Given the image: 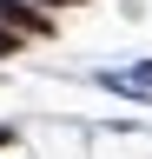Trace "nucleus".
I'll return each mask as SVG.
<instances>
[{
  "label": "nucleus",
  "mask_w": 152,
  "mask_h": 159,
  "mask_svg": "<svg viewBox=\"0 0 152 159\" xmlns=\"http://www.w3.org/2000/svg\"><path fill=\"white\" fill-rule=\"evenodd\" d=\"M0 27H13V33H20V40H27V33H46V20H40V13H33V7H27V0H0Z\"/></svg>",
  "instance_id": "obj_1"
},
{
  "label": "nucleus",
  "mask_w": 152,
  "mask_h": 159,
  "mask_svg": "<svg viewBox=\"0 0 152 159\" xmlns=\"http://www.w3.org/2000/svg\"><path fill=\"white\" fill-rule=\"evenodd\" d=\"M13 47H20V33H13V27H0V53H13Z\"/></svg>",
  "instance_id": "obj_2"
},
{
  "label": "nucleus",
  "mask_w": 152,
  "mask_h": 159,
  "mask_svg": "<svg viewBox=\"0 0 152 159\" xmlns=\"http://www.w3.org/2000/svg\"><path fill=\"white\" fill-rule=\"evenodd\" d=\"M40 7H86V0H40Z\"/></svg>",
  "instance_id": "obj_3"
}]
</instances>
